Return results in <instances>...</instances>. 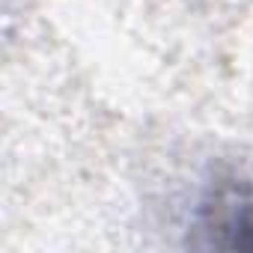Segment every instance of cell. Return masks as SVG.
I'll return each instance as SVG.
<instances>
[{"mask_svg": "<svg viewBox=\"0 0 253 253\" xmlns=\"http://www.w3.org/2000/svg\"><path fill=\"white\" fill-rule=\"evenodd\" d=\"M206 232L217 247H253V185L217 194L206 209Z\"/></svg>", "mask_w": 253, "mask_h": 253, "instance_id": "6da1fadb", "label": "cell"}]
</instances>
